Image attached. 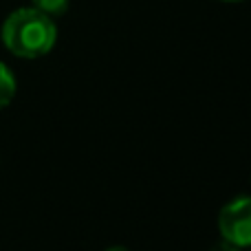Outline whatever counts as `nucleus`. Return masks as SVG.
<instances>
[{
	"label": "nucleus",
	"mask_w": 251,
	"mask_h": 251,
	"mask_svg": "<svg viewBox=\"0 0 251 251\" xmlns=\"http://www.w3.org/2000/svg\"><path fill=\"white\" fill-rule=\"evenodd\" d=\"M0 38L7 51L22 60L42 57L55 47L57 26L51 16L35 7H20L11 11L2 22Z\"/></svg>",
	"instance_id": "1"
},
{
	"label": "nucleus",
	"mask_w": 251,
	"mask_h": 251,
	"mask_svg": "<svg viewBox=\"0 0 251 251\" xmlns=\"http://www.w3.org/2000/svg\"><path fill=\"white\" fill-rule=\"evenodd\" d=\"M218 231L236 247H251V196H238L221 209Z\"/></svg>",
	"instance_id": "2"
},
{
	"label": "nucleus",
	"mask_w": 251,
	"mask_h": 251,
	"mask_svg": "<svg viewBox=\"0 0 251 251\" xmlns=\"http://www.w3.org/2000/svg\"><path fill=\"white\" fill-rule=\"evenodd\" d=\"M13 95H16V77H13L11 71L0 62V110L11 104Z\"/></svg>",
	"instance_id": "3"
},
{
	"label": "nucleus",
	"mask_w": 251,
	"mask_h": 251,
	"mask_svg": "<svg viewBox=\"0 0 251 251\" xmlns=\"http://www.w3.org/2000/svg\"><path fill=\"white\" fill-rule=\"evenodd\" d=\"M69 4H71V0H31V7L40 9V11H44L51 18L62 16L69 9Z\"/></svg>",
	"instance_id": "4"
},
{
	"label": "nucleus",
	"mask_w": 251,
	"mask_h": 251,
	"mask_svg": "<svg viewBox=\"0 0 251 251\" xmlns=\"http://www.w3.org/2000/svg\"><path fill=\"white\" fill-rule=\"evenodd\" d=\"M209 251H243V249L236 247V245H231V243H227V240L223 238V240H218V243L214 245V247L209 249Z\"/></svg>",
	"instance_id": "5"
},
{
	"label": "nucleus",
	"mask_w": 251,
	"mask_h": 251,
	"mask_svg": "<svg viewBox=\"0 0 251 251\" xmlns=\"http://www.w3.org/2000/svg\"><path fill=\"white\" fill-rule=\"evenodd\" d=\"M106 251H130V249H126V247H110V249H106Z\"/></svg>",
	"instance_id": "6"
},
{
	"label": "nucleus",
	"mask_w": 251,
	"mask_h": 251,
	"mask_svg": "<svg viewBox=\"0 0 251 251\" xmlns=\"http://www.w3.org/2000/svg\"><path fill=\"white\" fill-rule=\"evenodd\" d=\"M223 2H240V0H223Z\"/></svg>",
	"instance_id": "7"
}]
</instances>
